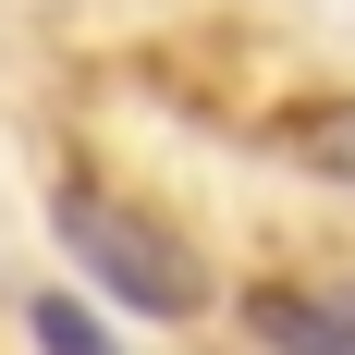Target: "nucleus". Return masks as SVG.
<instances>
[{
  "mask_svg": "<svg viewBox=\"0 0 355 355\" xmlns=\"http://www.w3.org/2000/svg\"><path fill=\"white\" fill-rule=\"evenodd\" d=\"M62 245L86 257V282L123 294L135 319H196V306H209L196 245H184L172 220H147V209H123V196H98V184H73V196H62Z\"/></svg>",
  "mask_w": 355,
  "mask_h": 355,
  "instance_id": "obj_1",
  "label": "nucleus"
},
{
  "mask_svg": "<svg viewBox=\"0 0 355 355\" xmlns=\"http://www.w3.org/2000/svg\"><path fill=\"white\" fill-rule=\"evenodd\" d=\"M245 331L270 355H355V270H331V282H257Z\"/></svg>",
  "mask_w": 355,
  "mask_h": 355,
  "instance_id": "obj_2",
  "label": "nucleus"
},
{
  "mask_svg": "<svg viewBox=\"0 0 355 355\" xmlns=\"http://www.w3.org/2000/svg\"><path fill=\"white\" fill-rule=\"evenodd\" d=\"M282 147L306 159V172L355 184V98H319V110H282Z\"/></svg>",
  "mask_w": 355,
  "mask_h": 355,
  "instance_id": "obj_3",
  "label": "nucleus"
},
{
  "mask_svg": "<svg viewBox=\"0 0 355 355\" xmlns=\"http://www.w3.org/2000/svg\"><path fill=\"white\" fill-rule=\"evenodd\" d=\"M25 331H37V355H123L98 319H86V306H73V294H37V306H25Z\"/></svg>",
  "mask_w": 355,
  "mask_h": 355,
  "instance_id": "obj_4",
  "label": "nucleus"
}]
</instances>
